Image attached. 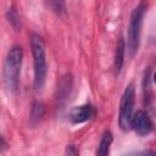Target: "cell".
I'll list each match as a JSON object with an SVG mask.
<instances>
[{"label":"cell","instance_id":"obj_12","mask_svg":"<svg viewBox=\"0 0 156 156\" xmlns=\"http://www.w3.org/2000/svg\"><path fill=\"white\" fill-rule=\"evenodd\" d=\"M51 9L57 13V15H63L66 12V2L65 0H48Z\"/></svg>","mask_w":156,"mask_h":156},{"label":"cell","instance_id":"obj_2","mask_svg":"<svg viewBox=\"0 0 156 156\" xmlns=\"http://www.w3.org/2000/svg\"><path fill=\"white\" fill-rule=\"evenodd\" d=\"M30 49L34 63V88L35 90H41L46 79V55L45 44L41 37L33 33L30 35Z\"/></svg>","mask_w":156,"mask_h":156},{"label":"cell","instance_id":"obj_10","mask_svg":"<svg viewBox=\"0 0 156 156\" xmlns=\"http://www.w3.org/2000/svg\"><path fill=\"white\" fill-rule=\"evenodd\" d=\"M44 113H45V105L41 101H34L30 110V121L33 123L38 122L39 119H41Z\"/></svg>","mask_w":156,"mask_h":156},{"label":"cell","instance_id":"obj_7","mask_svg":"<svg viewBox=\"0 0 156 156\" xmlns=\"http://www.w3.org/2000/svg\"><path fill=\"white\" fill-rule=\"evenodd\" d=\"M94 116V107L89 104L73 107L69 112V119L73 124H80L89 121Z\"/></svg>","mask_w":156,"mask_h":156},{"label":"cell","instance_id":"obj_4","mask_svg":"<svg viewBox=\"0 0 156 156\" xmlns=\"http://www.w3.org/2000/svg\"><path fill=\"white\" fill-rule=\"evenodd\" d=\"M134 100H135V89L134 85L130 83L124 89L121 104H119V115H118V123L122 130L127 132L130 129V122L134 111Z\"/></svg>","mask_w":156,"mask_h":156},{"label":"cell","instance_id":"obj_5","mask_svg":"<svg viewBox=\"0 0 156 156\" xmlns=\"http://www.w3.org/2000/svg\"><path fill=\"white\" fill-rule=\"evenodd\" d=\"M130 128H133L136 134L144 136V135H147L152 132L154 123H152L147 112H145L143 110H139L135 113H133L132 122H130Z\"/></svg>","mask_w":156,"mask_h":156},{"label":"cell","instance_id":"obj_9","mask_svg":"<svg viewBox=\"0 0 156 156\" xmlns=\"http://www.w3.org/2000/svg\"><path fill=\"white\" fill-rule=\"evenodd\" d=\"M113 141V135L110 130H105L102 136H101V140H100V144H99V147L96 150V154L99 156H106L108 155L110 152V147H111V144Z\"/></svg>","mask_w":156,"mask_h":156},{"label":"cell","instance_id":"obj_8","mask_svg":"<svg viewBox=\"0 0 156 156\" xmlns=\"http://www.w3.org/2000/svg\"><path fill=\"white\" fill-rule=\"evenodd\" d=\"M124 54H126V43L122 37L118 38L117 45H116V52H115V62H113V68H115V74H119L123 62H124Z\"/></svg>","mask_w":156,"mask_h":156},{"label":"cell","instance_id":"obj_14","mask_svg":"<svg viewBox=\"0 0 156 156\" xmlns=\"http://www.w3.org/2000/svg\"><path fill=\"white\" fill-rule=\"evenodd\" d=\"M2 149H4V140H2V138H1V134H0V152L2 151Z\"/></svg>","mask_w":156,"mask_h":156},{"label":"cell","instance_id":"obj_1","mask_svg":"<svg viewBox=\"0 0 156 156\" xmlns=\"http://www.w3.org/2000/svg\"><path fill=\"white\" fill-rule=\"evenodd\" d=\"M22 58H23L22 48L15 45L9 50L4 62V82L6 88L11 93H15L18 88Z\"/></svg>","mask_w":156,"mask_h":156},{"label":"cell","instance_id":"obj_11","mask_svg":"<svg viewBox=\"0 0 156 156\" xmlns=\"http://www.w3.org/2000/svg\"><path fill=\"white\" fill-rule=\"evenodd\" d=\"M6 17L9 20V22L15 27V28H20L21 27V18H20V15L17 12V10L12 6L7 10V13H6Z\"/></svg>","mask_w":156,"mask_h":156},{"label":"cell","instance_id":"obj_3","mask_svg":"<svg viewBox=\"0 0 156 156\" xmlns=\"http://www.w3.org/2000/svg\"><path fill=\"white\" fill-rule=\"evenodd\" d=\"M145 11H146V5L145 2L141 1L133 10L130 15L129 26H128V35H127V45H126L127 52L130 57H133L139 49L140 33H141V26H143Z\"/></svg>","mask_w":156,"mask_h":156},{"label":"cell","instance_id":"obj_6","mask_svg":"<svg viewBox=\"0 0 156 156\" xmlns=\"http://www.w3.org/2000/svg\"><path fill=\"white\" fill-rule=\"evenodd\" d=\"M72 88H73V77L71 73H67L62 77V79L60 80V83L57 85L56 100H57L58 105H63L69 99V95L72 93Z\"/></svg>","mask_w":156,"mask_h":156},{"label":"cell","instance_id":"obj_13","mask_svg":"<svg viewBox=\"0 0 156 156\" xmlns=\"http://www.w3.org/2000/svg\"><path fill=\"white\" fill-rule=\"evenodd\" d=\"M66 154L67 155H77L78 154V150L76 149L74 145H68L67 149H66Z\"/></svg>","mask_w":156,"mask_h":156}]
</instances>
